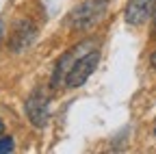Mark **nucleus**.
<instances>
[{"label": "nucleus", "mask_w": 156, "mask_h": 154, "mask_svg": "<svg viewBox=\"0 0 156 154\" xmlns=\"http://www.w3.org/2000/svg\"><path fill=\"white\" fill-rule=\"evenodd\" d=\"M154 30H156V24H154Z\"/></svg>", "instance_id": "9b49d317"}, {"label": "nucleus", "mask_w": 156, "mask_h": 154, "mask_svg": "<svg viewBox=\"0 0 156 154\" xmlns=\"http://www.w3.org/2000/svg\"><path fill=\"white\" fill-rule=\"evenodd\" d=\"M154 134H156V130H154Z\"/></svg>", "instance_id": "f8f14e48"}, {"label": "nucleus", "mask_w": 156, "mask_h": 154, "mask_svg": "<svg viewBox=\"0 0 156 154\" xmlns=\"http://www.w3.org/2000/svg\"><path fill=\"white\" fill-rule=\"evenodd\" d=\"M13 139L11 137H2L0 139V152H13Z\"/></svg>", "instance_id": "0eeeda50"}, {"label": "nucleus", "mask_w": 156, "mask_h": 154, "mask_svg": "<svg viewBox=\"0 0 156 154\" xmlns=\"http://www.w3.org/2000/svg\"><path fill=\"white\" fill-rule=\"evenodd\" d=\"M106 13V7L102 0H85L83 5H78L72 15H69V26L74 30H89L95 24L102 22V17Z\"/></svg>", "instance_id": "f257e3e1"}, {"label": "nucleus", "mask_w": 156, "mask_h": 154, "mask_svg": "<svg viewBox=\"0 0 156 154\" xmlns=\"http://www.w3.org/2000/svg\"><path fill=\"white\" fill-rule=\"evenodd\" d=\"M98 61H100V50H91L89 54H83L80 59L74 63V67L69 70L67 78H65V87H69V89L80 87V85L89 78V76L93 74Z\"/></svg>", "instance_id": "f03ea898"}, {"label": "nucleus", "mask_w": 156, "mask_h": 154, "mask_svg": "<svg viewBox=\"0 0 156 154\" xmlns=\"http://www.w3.org/2000/svg\"><path fill=\"white\" fill-rule=\"evenodd\" d=\"M35 39V26L30 22H20L11 35V50L13 52H22L24 48L30 46V41Z\"/></svg>", "instance_id": "423d86ee"}, {"label": "nucleus", "mask_w": 156, "mask_h": 154, "mask_svg": "<svg viewBox=\"0 0 156 154\" xmlns=\"http://www.w3.org/2000/svg\"><path fill=\"white\" fill-rule=\"evenodd\" d=\"M150 63H152V67H156V52L152 54V59H150Z\"/></svg>", "instance_id": "6e6552de"}, {"label": "nucleus", "mask_w": 156, "mask_h": 154, "mask_svg": "<svg viewBox=\"0 0 156 154\" xmlns=\"http://www.w3.org/2000/svg\"><path fill=\"white\" fill-rule=\"evenodd\" d=\"M154 9H156V0H128V5H126V22L139 26L152 15Z\"/></svg>", "instance_id": "39448f33"}, {"label": "nucleus", "mask_w": 156, "mask_h": 154, "mask_svg": "<svg viewBox=\"0 0 156 154\" xmlns=\"http://www.w3.org/2000/svg\"><path fill=\"white\" fill-rule=\"evenodd\" d=\"M85 46H87V44H80V46L72 48L69 52H65L61 59L56 61V67H54V74H52V85H54V87H61V85L65 87V78H67V74H69V70L74 67V63H76V61L85 54V52H80Z\"/></svg>", "instance_id": "20e7f679"}, {"label": "nucleus", "mask_w": 156, "mask_h": 154, "mask_svg": "<svg viewBox=\"0 0 156 154\" xmlns=\"http://www.w3.org/2000/svg\"><path fill=\"white\" fill-rule=\"evenodd\" d=\"M48 95L44 93V89H35L30 93V98L26 100V115L33 126L37 128H44L48 124V117H50V106H48Z\"/></svg>", "instance_id": "7ed1b4c3"}, {"label": "nucleus", "mask_w": 156, "mask_h": 154, "mask_svg": "<svg viewBox=\"0 0 156 154\" xmlns=\"http://www.w3.org/2000/svg\"><path fill=\"white\" fill-rule=\"evenodd\" d=\"M2 132H5V122L0 120V134H2Z\"/></svg>", "instance_id": "1a4fd4ad"}, {"label": "nucleus", "mask_w": 156, "mask_h": 154, "mask_svg": "<svg viewBox=\"0 0 156 154\" xmlns=\"http://www.w3.org/2000/svg\"><path fill=\"white\" fill-rule=\"evenodd\" d=\"M0 39H2V24H0Z\"/></svg>", "instance_id": "9d476101"}]
</instances>
